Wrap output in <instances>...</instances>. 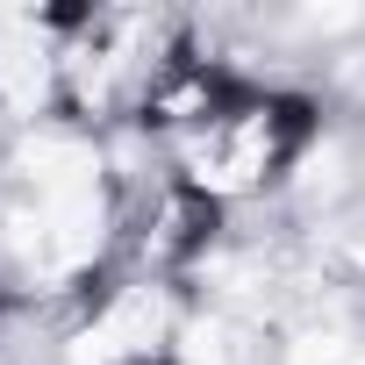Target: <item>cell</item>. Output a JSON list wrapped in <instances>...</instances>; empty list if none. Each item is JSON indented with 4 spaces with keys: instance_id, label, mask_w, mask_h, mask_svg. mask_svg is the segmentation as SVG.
Masks as SVG:
<instances>
[{
    "instance_id": "cell-3",
    "label": "cell",
    "mask_w": 365,
    "mask_h": 365,
    "mask_svg": "<svg viewBox=\"0 0 365 365\" xmlns=\"http://www.w3.org/2000/svg\"><path fill=\"white\" fill-rule=\"evenodd\" d=\"M101 244H108V208H101V194H79V201H43V258H51L58 272L86 265Z\"/></svg>"
},
{
    "instance_id": "cell-6",
    "label": "cell",
    "mask_w": 365,
    "mask_h": 365,
    "mask_svg": "<svg viewBox=\"0 0 365 365\" xmlns=\"http://www.w3.org/2000/svg\"><path fill=\"white\" fill-rule=\"evenodd\" d=\"M351 365H365V358H351Z\"/></svg>"
},
{
    "instance_id": "cell-1",
    "label": "cell",
    "mask_w": 365,
    "mask_h": 365,
    "mask_svg": "<svg viewBox=\"0 0 365 365\" xmlns=\"http://www.w3.org/2000/svg\"><path fill=\"white\" fill-rule=\"evenodd\" d=\"M22 172L43 201H79V194H101V150L79 136V129H36L22 143Z\"/></svg>"
},
{
    "instance_id": "cell-4",
    "label": "cell",
    "mask_w": 365,
    "mask_h": 365,
    "mask_svg": "<svg viewBox=\"0 0 365 365\" xmlns=\"http://www.w3.org/2000/svg\"><path fill=\"white\" fill-rule=\"evenodd\" d=\"M101 336H108V351H150V344L165 336V294H158V287H129V294L108 308Z\"/></svg>"
},
{
    "instance_id": "cell-5",
    "label": "cell",
    "mask_w": 365,
    "mask_h": 365,
    "mask_svg": "<svg viewBox=\"0 0 365 365\" xmlns=\"http://www.w3.org/2000/svg\"><path fill=\"white\" fill-rule=\"evenodd\" d=\"M287 365H351V344L336 329H301L294 351H287Z\"/></svg>"
},
{
    "instance_id": "cell-2",
    "label": "cell",
    "mask_w": 365,
    "mask_h": 365,
    "mask_svg": "<svg viewBox=\"0 0 365 365\" xmlns=\"http://www.w3.org/2000/svg\"><path fill=\"white\" fill-rule=\"evenodd\" d=\"M0 101L15 115H43L51 101V43L22 15H0Z\"/></svg>"
}]
</instances>
